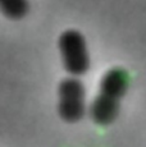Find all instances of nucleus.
<instances>
[{
    "label": "nucleus",
    "mask_w": 146,
    "mask_h": 147,
    "mask_svg": "<svg viewBox=\"0 0 146 147\" xmlns=\"http://www.w3.org/2000/svg\"><path fill=\"white\" fill-rule=\"evenodd\" d=\"M0 10L10 19H21L28 13V0H0Z\"/></svg>",
    "instance_id": "nucleus-4"
},
{
    "label": "nucleus",
    "mask_w": 146,
    "mask_h": 147,
    "mask_svg": "<svg viewBox=\"0 0 146 147\" xmlns=\"http://www.w3.org/2000/svg\"><path fill=\"white\" fill-rule=\"evenodd\" d=\"M63 67L72 77H80L90 69V54L86 38L77 30H66L58 41Z\"/></svg>",
    "instance_id": "nucleus-2"
},
{
    "label": "nucleus",
    "mask_w": 146,
    "mask_h": 147,
    "mask_svg": "<svg viewBox=\"0 0 146 147\" xmlns=\"http://www.w3.org/2000/svg\"><path fill=\"white\" fill-rule=\"evenodd\" d=\"M130 87V74L122 67H114L103 76L99 94L91 102L89 114L97 125H109L119 115L120 101Z\"/></svg>",
    "instance_id": "nucleus-1"
},
{
    "label": "nucleus",
    "mask_w": 146,
    "mask_h": 147,
    "mask_svg": "<svg viewBox=\"0 0 146 147\" xmlns=\"http://www.w3.org/2000/svg\"><path fill=\"white\" fill-rule=\"evenodd\" d=\"M58 114L67 123H77L86 114V88L77 77L66 78L58 87Z\"/></svg>",
    "instance_id": "nucleus-3"
}]
</instances>
